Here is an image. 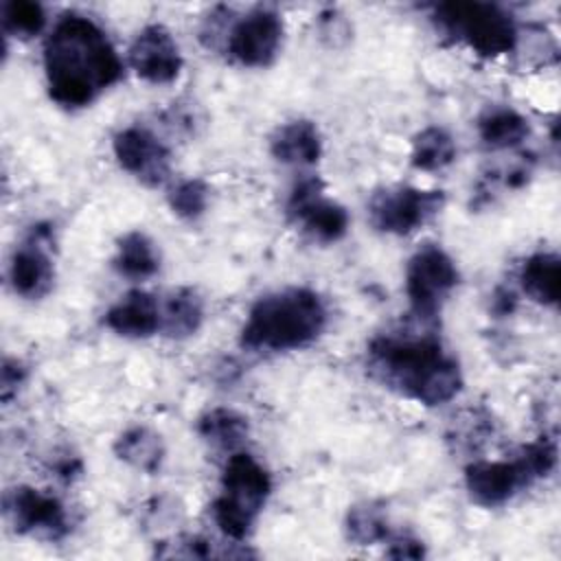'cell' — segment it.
Here are the masks:
<instances>
[{
	"mask_svg": "<svg viewBox=\"0 0 561 561\" xmlns=\"http://www.w3.org/2000/svg\"><path fill=\"white\" fill-rule=\"evenodd\" d=\"M44 68L53 101L83 107L118 81L123 64L107 35L85 15H64L44 46Z\"/></svg>",
	"mask_w": 561,
	"mask_h": 561,
	"instance_id": "cell-1",
	"label": "cell"
},
{
	"mask_svg": "<svg viewBox=\"0 0 561 561\" xmlns=\"http://www.w3.org/2000/svg\"><path fill=\"white\" fill-rule=\"evenodd\" d=\"M368 364L386 386L423 405L447 403L462 388L456 359L430 335H381L368 348Z\"/></svg>",
	"mask_w": 561,
	"mask_h": 561,
	"instance_id": "cell-2",
	"label": "cell"
},
{
	"mask_svg": "<svg viewBox=\"0 0 561 561\" xmlns=\"http://www.w3.org/2000/svg\"><path fill=\"white\" fill-rule=\"evenodd\" d=\"M324 327L322 298L307 287H287L254 302L241 342L252 351H291L313 342Z\"/></svg>",
	"mask_w": 561,
	"mask_h": 561,
	"instance_id": "cell-3",
	"label": "cell"
},
{
	"mask_svg": "<svg viewBox=\"0 0 561 561\" xmlns=\"http://www.w3.org/2000/svg\"><path fill=\"white\" fill-rule=\"evenodd\" d=\"M272 480L265 467L245 451H234L221 473V493L213 502V517L221 533L234 541L250 535L267 495Z\"/></svg>",
	"mask_w": 561,
	"mask_h": 561,
	"instance_id": "cell-4",
	"label": "cell"
},
{
	"mask_svg": "<svg viewBox=\"0 0 561 561\" xmlns=\"http://www.w3.org/2000/svg\"><path fill=\"white\" fill-rule=\"evenodd\" d=\"M438 24L484 57L506 55L517 44L513 18L497 4L447 2L436 7Z\"/></svg>",
	"mask_w": 561,
	"mask_h": 561,
	"instance_id": "cell-5",
	"label": "cell"
},
{
	"mask_svg": "<svg viewBox=\"0 0 561 561\" xmlns=\"http://www.w3.org/2000/svg\"><path fill=\"white\" fill-rule=\"evenodd\" d=\"M458 285V270L451 256L438 245L421 248L405 270V294L416 318L432 320Z\"/></svg>",
	"mask_w": 561,
	"mask_h": 561,
	"instance_id": "cell-6",
	"label": "cell"
},
{
	"mask_svg": "<svg viewBox=\"0 0 561 561\" xmlns=\"http://www.w3.org/2000/svg\"><path fill=\"white\" fill-rule=\"evenodd\" d=\"M440 191H423L414 186H390L377 191L368 202L370 224L390 234H408L430 221L443 208Z\"/></svg>",
	"mask_w": 561,
	"mask_h": 561,
	"instance_id": "cell-7",
	"label": "cell"
},
{
	"mask_svg": "<svg viewBox=\"0 0 561 561\" xmlns=\"http://www.w3.org/2000/svg\"><path fill=\"white\" fill-rule=\"evenodd\" d=\"M4 515L18 533L42 537V539H61L68 533V515L64 504L39 489L15 486L4 493Z\"/></svg>",
	"mask_w": 561,
	"mask_h": 561,
	"instance_id": "cell-8",
	"label": "cell"
},
{
	"mask_svg": "<svg viewBox=\"0 0 561 561\" xmlns=\"http://www.w3.org/2000/svg\"><path fill=\"white\" fill-rule=\"evenodd\" d=\"M287 210L302 224L305 232L324 243L337 241L348 230L346 208L324 195V186L318 178H305L291 188Z\"/></svg>",
	"mask_w": 561,
	"mask_h": 561,
	"instance_id": "cell-9",
	"label": "cell"
},
{
	"mask_svg": "<svg viewBox=\"0 0 561 561\" xmlns=\"http://www.w3.org/2000/svg\"><path fill=\"white\" fill-rule=\"evenodd\" d=\"M537 480L524 454L513 460H478L465 471V486L480 506H500Z\"/></svg>",
	"mask_w": 561,
	"mask_h": 561,
	"instance_id": "cell-10",
	"label": "cell"
},
{
	"mask_svg": "<svg viewBox=\"0 0 561 561\" xmlns=\"http://www.w3.org/2000/svg\"><path fill=\"white\" fill-rule=\"evenodd\" d=\"M283 42V22L270 9H254L243 15L228 33V53L248 68H261L274 61Z\"/></svg>",
	"mask_w": 561,
	"mask_h": 561,
	"instance_id": "cell-11",
	"label": "cell"
},
{
	"mask_svg": "<svg viewBox=\"0 0 561 561\" xmlns=\"http://www.w3.org/2000/svg\"><path fill=\"white\" fill-rule=\"evenodd\" d=\"M114 153L121 167L145 184H160L169 175V149L147 127L131 125L118 131L114 138Z\"/></svg>",
	"mask_w": 561,
	"mask_h": 561,
	"instance_id": "cell-12",
	"label": "cell"
},
{
	"mask_svg": "<svg viewBox=\"0 0 561 561\" xmlns=\"http://www.w3.org/2000/svg\"><path fill=\"white\" fill-rule=\"evenodd\" d=\"M129 64L140 79L169 83L182 70V55L171 33L160 24H151L136 35L129 48Z\"/></svg>",
	"mask_w": 561,
	"mask_h": 561,
	"instance_id": "cell-13",
	"label": "cell"
},
{
	"mask_svg": "<svg viewBox=\"0 0 561 561\" xmlns=\"http://www.w3.org/2000/svg\"><path fill=\"white\" fill-rule=\"evenodd\" d=\"M55 267L42 239L33 234L26 243L15 248L9 263V280L22 298H42L50 291Z\"/></svg>",
	"mask_w": 561,
	"mask_h": 561,
	"instance_id": "cell-14",
	"label": "cell"
},
{
	"mask_svg": "<svg viewBox=\"0 0 561 561\" xmlns=\"http://www.w3.org/2000/svg\"><path fill=\"white\" fill-rule=\"evenodd\" d=\"M105 324L123 337H149L160 331V302L151 294L134 289L110 307Z\"/></svg>",
	"mask_w": 561,
	"mask_h": 561,
	"instance_id": "cell-15",
	"label": "cell"
},
{
	"mask_svg": "<svg viewBox=\"0 0 561 561\" xmlns=\"http://www.w3.org/2000/svg\"><path fill=\"white\" fill-rule=\"evenodd\" d=\"M272 153L276 160L294 167L316 164L322 156V138L311 121H291L272 136Z\"/></svg>",
	"mask_w": 561,
	"mask_h": 561,
	"instance_id": "cell-16",
	"label": "cell"
},
{
	"mask_svg": "<svg viewBox=\"0 0 561 561\" xmlns=\"http://www.w3.org/2000/svg\"><path fill=\"white\" fill-rule=\"evenodd\" d=\"M524 291L541 305H554L561 291V263L557 254L539 252L526 259L519 272Z\"/></svg>",
	"mask_w": 561,
	"mask_h": 561,
	"instance_id": "cell-17",
	"label": "cell"
},
{
	"mask_svg": "<svg viewBox=\"0 0 561 561\" xmlns=\"http://www.w3.org/2000/svg\"><path fill=\"white\" fill-rule=\"evenodd\" d=\"M204 320V302L202 298L188 289L180 287L169 294L164 305L160 307V331L171 337L193 335Z\"/></svg>",
	"mask_w": 561,
	"mask_h": 561,
	"instance_id": "cell-18",
	"label": "cell"
},
{
	"mask_svg": "<svg viewBox=\"0 0 561 561\" xmlns=\"http://www.w3.org/2000/svg\"><path fill=\"white\" fill-rule=\"evenodd\" d=\"M114 451L121 460H125L127 465H131L134 469L153 473L160 469L162 458H164V445L162 438L142 425L129 427L127 432H123L116 438Z\"/></svg>",
	"mask_w": 561,
	"mask_h": 561,
	"instance_id": "cell-19",
	"label": "cell"
},
{
	"mask_svg": "<svg viewBox=\"0 0 561 561\" xmlns=\"http://www.w3.org/2000/svg\"><path fill=\"white\" fill-rule=\"evenodd\" d=\"M480 138L491 149H508L528 136V121L513 107L493 105L478 121Z\"/></svg>",
	"mask_w": 561,
	"mask_h": 561,
	"instance_id": "cell-20",
	"label": "cell"
},
{
	"mask_svg": "<svg viewBox=\"0 0 561 561\" xmlns=\"http://www.w3.org/2000/svg\"><path fill=\"white\" fill-rule=\"evenodd\" d=\"M116 270L134 280L149 278L160 267V256L156 252L153 241L142 232H127L116 248L114 256Z\"/></svg>",
	"mask_w": 561,
	"mask_h": 561,
	"instance_id": "cell-21",
	"label": "cell"
},
{
	"mask_svg": "<svg viewBox=\"0 0 561 561\" xmlns=\"http://www.w3.org/2000/svg\"><path fill=\"white\" fill-rule=\"evenodd\" d=\"M197 432L215 447L234 449L248 436V419L230 408H215L199 419Z\"/></svg>",
	"mask_w": 561,
	"mask_h": 561,
	"instance_id": "cell-22",
	"label": "cell"
},
{
	"mask_svg": "<svg viewBox=\"0 0 561 561\" xmlns=\"http://www.w3.org/2000/svg\"><path fill=\"white\" fill-rule=\"evenodd\" d=\"M410 158L421 171H438L454 162L456 142L443 127H427L414 136Z\"/></svg>",
	"mask_w": 561,
	"mask_h": 561,
	"instance_id": "cell-23",
	"label": "cell"
},
{
	"mask_svg": "<svg viewBox=\"0 0 561 561\" xmlns=\"http://www.w3.org/2000/svg\"><path fill=\"white\" fill-rule=\"evenodd\" d=\"M346 533L348 539L359 546H373L388 537V522L383 511L375 504L353 506L346 517Z\"/></svg>",
	"mask_w": 561,
	"mask_h": 561,
	"instance_id": "cell-24",
	"label": "cell"
},
{
	"mask_svg": "<svg viewBox=\"0 0 561 561\" xmlns=\"http://www.w3.org/2000/svg\"><path fill=\"white\" fill-rule=\"evenodd\" d=\"M2 24H4V31L15 37H31L44 28L46 15L42 4L37 2L13 0L2 7Z\"/></svg>",
	"mask_w": 561,
	"mask_h": 561,
	"instance_id": "cell-25",
	"label": "cell"
},
{
	"mask_svg": "<svg viewBox=\"0 0 561 561\" xmlns=\"http://www.w3.org/2000/svg\"><path fill=\"white\" fill-rule=\"evenodd\" d=\"M169 206L182 219H197L208 206V186L197 180H182L169 193Z\"/></svg>",
	"mask_w": 561,
	"mask_h": 561,
	"instance_id": "cell-26",
	"label": "cell"
},
{
	"mask_svg": "<svg viewBox=\"0 0 561 561\" xmlns=\"http://www.w3.org/2000/svg\"><path fill=\"white\" fill-rule=\"evenodd\" d=\"M423 554H425L423 543L412 537H399L388 548V557H394V559H421Z\"/></svg>",
	"mask_w": 561,
	"mask_h": 561,
	"instance_id": "cell-27",
	"label": "cell"
},
{
	"mask_svg": "<svg viewBox=\"0 0 561 561\" xmlns=\"http://www.w3.org/2000/svg\"><path fill=\"white\" fill-rule=\"evenodd\" d=\"M24 379V368L18 362H4L2 366V397L9 399L11 390L18 388V383H22Z\"/></svg>",
	"mask_w": 561,
	"mask_h": 561,
	"instance_id": "cell-28",
	"label": "cell"
}]
</instances>
